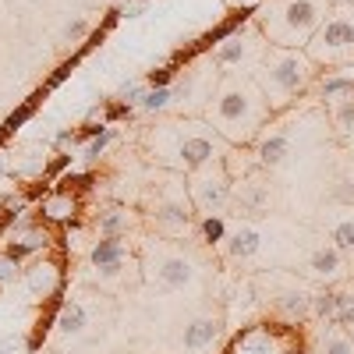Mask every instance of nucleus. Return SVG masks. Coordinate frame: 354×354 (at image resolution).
<instances>
[{
    "label": "nucleus",
    "mask_w": 354,
    "mask_h": 354,
    "mask_svg": "<svg viewBox=\"0 0 354 354\" xmlns=\"http://www.w3.org/2000/svg\"><path fill=\"white\" fill-rule=\"evenodd\" d=\"M270 103L252 75H227L220 78L216 93L205 106V124H209L227 145H252L270 128Z\"/></svg>",
    "instance_id": "obj_1"
},
{
    "label": "nucleus",
    "mask_w": 354,
    "mask_h": 354,
    "mask_svg": "<svg viewBox=\"0 0 354 354\" xmlns=\"http://www.w3.org/2000/svg\"><path fill=\"white\" fill-rule=\"evenodd\" d=\"M145 149L156 163H163L174 174H195L205 163L223 160L230 145L205 121H177V124L153 128L145 135Z\"/></svg>",
    "instance_id": "obj_2"
},
{
    "label": "nucleus",
    "mask_w": 354,
    "mask_h": 354,
    "mask_svg": "<svg viewBox=\"0 0 354 354\" xmlns=\"http://www.w3.org/2000/svg\"><path fill=\"white\" fill-rule=\"evenodd\" d=\"M330 0H262L255 11V25L270 46L305 50L319 25L330 15Z\"/></svg>",
    "instance_id": "obj_3"
},
{
    "label": "nucleus",
    "mask_w": 354,
    "mask_h": 354,
    "mask_svg": "<svg viewBox=\"0 0 354 354\" xmlns=\"http://www.w3.org/2000/svg\"><path fill=\"white\" fill-rule=\"evenodd\" d=\"M252 78L262 88V96H266V103H270V110L277 113V110H287L298 96H305V88L315 78V64L308 61L305 50L270 46Z\"/></svg>",
    "instance_id": "obj_4"
},
{
    "label": "nucleus",
    "mask_w": 354,
    "mask_h": 354,
    "mask_svg": "<svg viewBox=\"0 0 354 354\" xmlns=\"http://www.w3.org/2000/svg\"><path fill=\"white\" fill-rule=\"evenodd\" d=\"M308 61L315 68H351L354 64V4H337L330 8L326 21L319 25V32L305 46Z\"/></svg>",
    "instance_id": "obj_5"
},
{
    "label": "nucleus",
    "mask_w": 354,
    "mask_h": 354,
    "mask_svg": "<svg viewBox=\"0 0 354 354\" xmlns=\"http://www.w3.org/2000/svg\"><path fill=\"white\" fill-rule=\"evenodd\" d=\"M266 50H270V43H266V36L259 32V25L252 18L248 25H241L238 32L227 36L213 50L209 64H213V71H227V75H255V68L262 64Z\"/></svg>",
    "instance_id": "obj_6"
},
{
    "label": "nucleus",
    "mask_w": 354,
    "mask_h": 354,
    "mask_svg": "<svg viewBox=\"0 0 354 354\" xmlns=\"http://www.w3.org/2000/svg\"><path fill=\"white\" fill-rule=\"evenodd\" d=\"M223 354H305V344L287 322H255L234 337Z\"/></svg>",
    "instance_id": "obj_7"
},
{
    "label": "nucleus",
    "mask_w": 354,
    "mask_h": 354,
    "mask_svg": "<svg viewBox=\"0 0 354 354\" xmlns=\"http://www.w3.org/2000/svg\"><path fill=\"white\" fill-rule=\"evenodd\" d=\"M230 192H234V177L227 174L223 160L205 163L195 174H188V198L202 216H220L223 205L230 202Z\"/></svg>",
    "instance_id": "obj_8"
},
{
    "label": "nucleus",
    "mask_w": 354,
    "mask_h": 354,
    "mask_svg": "<svg viewBox=\"0 0 354 354\" xmlns=\"http://www.w3.org/2000/svg\"><path fill=\"white\" fill-rule=\"evenodd\" d=\"M149 216L160 227H167V230H188V223H192V198L185 192H177V188H163L156 195V202H153Z\"/></svg>",
    "instance_id": "obj_9"
},
{
    "label": "nucleus",
    "mask_w": 354,
    "mask_h": 354,
    "mask_svg": "<svg viewBox=\"0 0 354 354\" xmlns=\"http://www.w3.org/2000/svg\"><path fill=\"white\" fill-rule=\"evenodd\" d=\"M153 280L167 290H181L195 280V266L185 259V255H177V252H163L153 266Z\"/></svg>",
    "instance_id": "obj_10"
},
{
    "label": "nucleus",
    "mask_w": 354,
    "mask_h": 354,
    "mask_svg": "<svg viewBox=\"0 0 354 354\" xmlns=\"http://www.w3.org/2000/svg\"><path fill=\"white\" fill-rule=\"evenodd\" d=\"M290 145H294V135L287 128H270V131H262L255 138V163L266 167V170H273L280 167L287 156H290Z\"/></svg>",
    "instance_id": "obj_11"
},
{
    "label": "nucleus",
    "mask_w": 354,
    "mask_h": 354,
    "mask_svg": "<svg viewBox=\"0 0 354 354\" xmlns=\"http://www.w3.org/2000/svg\"><path fill=\"white\" fill-rule=\"evenodd\" d=\"M230 202L238 205L241 213H262V209H266V202H270V188L259 185L255 177H241V181H234Z\"/></svg>",
    "instance_id": "obj_12"
},
{
    "label": "nucleus",
    "mask_w": 354,
    "mask_h": 354,
    "mask_svg": "<svg viewBox=\"0 0 354 354\" xmlns=\"http://www.w3.org/2000/svg\"><path fill=\"white\" fill-rule=\"evenodd\" d=\"M319 96L326 100L330 106H333L337 100L354 96V71H351V68H333V71H326V75L319 78Z\"/></svg>",
    "instance_id": "obj_13"
},
{
    "label": "nucleus",
    "mask_w": 354,
    "mask_h": 354,
    "mask_svg": "<svg viewBox=\"0 0 354 354\" xmlns=\"http://www.w3.org/2000/svg\"><path fill=\"white\" fill-rule=\"evenodd\" d=\"M259 248H262V230L252 227V223H241V227L227 238V252H230V259H252Z\"/></svg>",
    "instance_id": "obj_14"
},
{
    "label": "nucleus",
    "mask_w": 354,
    "mask_h": 354,
    "mask_svg": "<svg viewBox=\"0 0 354 354\" xmlns=\"http://www.w3.org/2000/svg\"><path fill=\"white\" fill-rule=\"evenodd\" d=\"M88 262L96 270H110V266H124V241L121 238H100L88 252Z\"/></svg>",
    "instance_id": "obj_15"
},
{
    "label": "nucleus",
    "mask_w": 354,
    "mask_h": 354,
    "mask_svg": "<svg viewBox=\"0 0 354 354\" xmlns=\"http://www.w3.org/2000/svg\"><path fill=\"white\" fill-rule=\"evenodd\" d=\"M216 337H220V322H216V319H195L192 326H185V347H188V351L213 347Z\"/></svg>",
    "instance_id": "obj_16"
},
{
    "label": "nucleus",
    "mask_w": 354,
    "mask_h": 354,
    "mask_svg": "<svg viewBox=\"0 0 354 354\" xmlns=\"http://www.w3.org/2000/svg\"><path fill=\"white\" fill-rule=\"evenodd\" d=\"M85 322H88V312H85L82 301H64L61 308H57V330L68 333V337L82 333V330H85Z\"/></svg>",
    "instance_id": "obj_17"
},
{
    "label": "nucleus",
    "mask_w": 354,
    "mask_h": 354,
    "mask_svg": "<svg viewBox=\"0 0 354 354\" xmlns=\"http://www.w3.org/2000/svg\"><path fill=\"white\" fill-rule=\"evenodd\" d=\"M131 227V213L121 209V205H113V209H103L96 216V230H100V238H121V234Z\"/></svg>",
    "instance_id": "obj_18"
},
{
    "label": "nucleus",
    "mask_w": 354,
    "mask_h": 354,
    "mask_svg": "<svg viewBox=\"0 0 354 354\" xmlns=\"http://www.w3.org/2000/svg\"><path fill=\"white\" fill-rule=\"evenodd\" d=\"M78 209V202L71 198V192H57L50 198H43V216L46 220H71Z\"/></svg>",
    "instance_id": "obj_19"
},
{
    "label": "nucleus",
    "mask_w": 354,
    "mask_h": 354,
    "mask_svg": "<svg viewBox=\"0 0 354 354\" xmlns=\"http://www.w3.org/2000/svg\"><path fill=\"white\" fill-rule=\"evenodd\" d=\"M308 266H312V273H319V277H333V273H340V248L330 245V248L312 252Z\"/></svg>",
    "instance_id": "obj_20"
},
{
    "label": "nucleus",
    "mask_w": 354,
    "mask_h": 354,
    "mask_svg": "<svg viewBox=\"0 0 354 354\" xmlns=\"http://www.w3.org/2000/svg\"><path fill=\"white\" fill-rule=\"evenodd\" d=\"M315 354H354V340H351V337H347L340 326H333L326 337L319 340Z\"/></svg>",
    "instance_id": "obj_21"
},
{
    "label": "nucleus",
    "mask_w": 354,
    "mask_h": 354,
    "mask_svg": "<svg viewBox=\"0 0 354 354\" xmlns=\"http://www.w3.org/2000/svg\"><path fill=\"white\" fill-rule=\"evenodd\" d=\"M113 138H117V128H113V124H103L93 138H88V145H85V160H100Z\"/></svg>",
    "instance_id": "obj_22"
},
{
    "label": "nucleus",
    "mask_w": 354,
    "mask_h": 354,
    "mask_svg": "<svg viewBox=\"0 0 354 354\" xmlns=\"http://www.w3.org/2000/svg\"><path fill=\"white\" fill-rule=\"evenodd\" d=\"M333 121H337L340 135H354V96L333 103Z\"/></svg>",
    "instance_id": "obj_23"
},
{
    "label": "nucleus",
    "mask_w": 354,
    "mask_h": 354,
    "mask_svg": "<svg viewBox=\"0 0 354 354\" xmlns=\"http://www.w3.org/2000/svg\"><path fill=\"white\" fill-rule=\"evenodd\" d=\"M312 315L333 322L337 319V290H319L315 298H312Z\"/></svg>",
    "instance_id": "obj_24"
},
{
    "label": "nucleus",
    "mask_w": 354,
    "mask_h": 354,
    "mask_svg": "<svg viewBox=\"0 0 354 354\" xmlns=\"http://www.w3.org/2000/svg\"><path fill=\"white\" fill-rule=\"evenodd\" d=\"M280 308L287 312V315H308L312 312V298H308V294H301V290H290V294H283V298H280Z\"/></svg>",
    "instance_id": "obj_25"
},
{
    "label": "nucleus",
    "mask_w": 354,
    "mask_h": 354,
    "mask_svg": "<svg viewBox=\"0 0 354 354\" xmlns=\"http://www.w3.org/2000/svg\"><path fill=\"white\" fill-rule=\"evenodd\" d=\"M167 106H174V85H167V88H149V93H145V100H142V110H149V113L167 110Z\"/></svg>",
    "instance_id": "obj_26"
},
{
    "label": "nucleus",
    "mask_w": 354,
    "mask_h": 354,
    "mask_svg": "<svg viewBox=\"0 0 354 354\" xmlns=\"http://www.w3.org/2000/svg\"><path fill=\"white\" fill-rule=\"evenodd\" d=\"M36 100H39V96L25 100V103H21V106H18V110H15V113L8 117V121H4V131H0V138H8L11 131H18V128H21V124L28 121V117H32V110H36Z\"/></svg>",
    "instance_id": "obj_27"
},
{
    "label": "nucleus",
    "mask_w": 354,
    "mask_h": 354,
    "mask_svg": "<svg viewBox=\"0 0 354 354\" xmlns=\"http://www.w3.org/2000/svg\"><path fill=\"white\" fill-rule=\"evenodd\" d=\"M202 238L216 245V241H227V223L223 216H202Z\"/></svg>",
    "instance_id": "obj_28"
},
{
    "label": "nucleus",
    "mask_w": 354,
    "mask_h": 354,
    "mask_svg": "<svg viewBox=\"0 0 354 354\" xmlns=\"http://www.w3.org/2000/svg\"><path fill=\"white\" fill-rule=\"evenodd\" d=\"M337 326H354V294H337Z\"/></svg>",
    "instance_id": "obj_29"
},
{
    "label": "nucleus",
    "mask_w": 354,
    "mask_h": 354,
    "mask_svg": "<svg viewBox=\"0 0 354 354\" xmlns=\"http://www.w3.org/2000/svg\"><path fill=\"white\" fill-rule=\"evenodd\" d=\"M333 245L344 252V248H354V220H340L333 227Z\"/></svg>",
    "instance_id": "obj_30"
},
{
    "label": "nucleus",
    "mask_w": 354,
    "mask_h": 354,
    "mask_svg": "<svg viewBox=\"0 0 354 354\" xmlns=\"http://www.w3.org/2000/svg\"><path fill=\"white\" fill-rule=\"evenodd\" d=\"M145 93H149V85H145V82H131L124 93H121V103H124V106H142Z\"/></svg>",
    "instance_id": "obj_31"
},
{
    "label": "nucleus",
    "mask_w": 354,
    "mask_h": 354,
    "mask_svg": "<svg viewBox=\"0 0 354 354\" xmlns=\"http://www.w3.org/2000/svg\"><path fill=\"white\" fill-rule=\"evenodd\" d=\"M333 202L354 205V177H344V181H337V185H333Z\"/></svg>",
    "instance_id": "obj_32"
},
{
    "label": "nucleus",
    "mask_w": 354,
    "mask_h": 354,
    "mask_svg": "<svg viewBox=\"0 0 354 354\" xmlns=\"http://www.w3.org/2000/svg\"><path fill=\"white\" fill-rule=\"evenodd\" d=\"M82 36H88V21H82V18L64 28V39H82Z\"/></svg>",
    "instance_id": "obj_33"
},
{
    "label": "nucleus",
    "mask_w": 354,
    "mask_h": 354,
    "mask_svg": "<svg viewBox=\"0 0 354 354\" xmlns=\"http://www.w3.org/2000/svg\"><path fill=\"white\" fill-rule=\"evenodd\" d=\"M68 71H71V68H68V64H64V68H57V71H53V75H50V82H46V88H57V85H61V82H64V78H68Z\"/></svg>",
    "instance_id": "obj_34"
},
{
    "label": "nucleus",
    "mask_w": 354,
    "mask_h": 354,
    "mask_svg": "<svg viewBox=\"0 0 354 354\" xmlns=\"http://www.w3.org/2000/svg\"><path fill=\"white\" fill-rule=\"evenodd\" d=\"M68 163H71V156H68V153H61V156H57V160H53V163H50L46 170H50V174H61V170H64Z\"/></svg>",
    "instance_id": "obj_35"
},
{
    "label": "nucleus",
    "mask_w": 354,
    "mask_h": 354,
    "mask_svg": "<svg viewBox=\"0 0 354 354\" xmlns=\"http://www.w3.org/2000/svg\"><path fill=\"white\" fill-rule=\"evenodd\" d=\"M78 142V131H61L57 135V145H75Z\"/></svg>",
    "instance_id": "obj_36"
},
{
    "label": "nucleus",
    "mask_w": 354,
    "mask_h": 354,
    "mask_svg": "<svg viewBox=\"0 0 354 354\" xmlns=\"http://www.w3.org/2000/svg\"><path fill=\"white\" fill-rule=\"evenodd\" d=\"M330 4H354V0H330Z\"/></svg>",
    "instance_id": "obj_37"
},
{
    "label": "nucleus",
    "mask_w": 354,
    "mask_h": 354,
    "mask_svg": "<svg viewBox=\"0 0 354 354\" xmlns=\"http://www.w3.org/2000/svg\"><path fill=\"white\" fill-rule=\"evenodd\" d=\"M4 170H8V167H4V156H0V174H4Z\"/></svg>",
    "instance_id": "obj_38"
}]
</instances>
